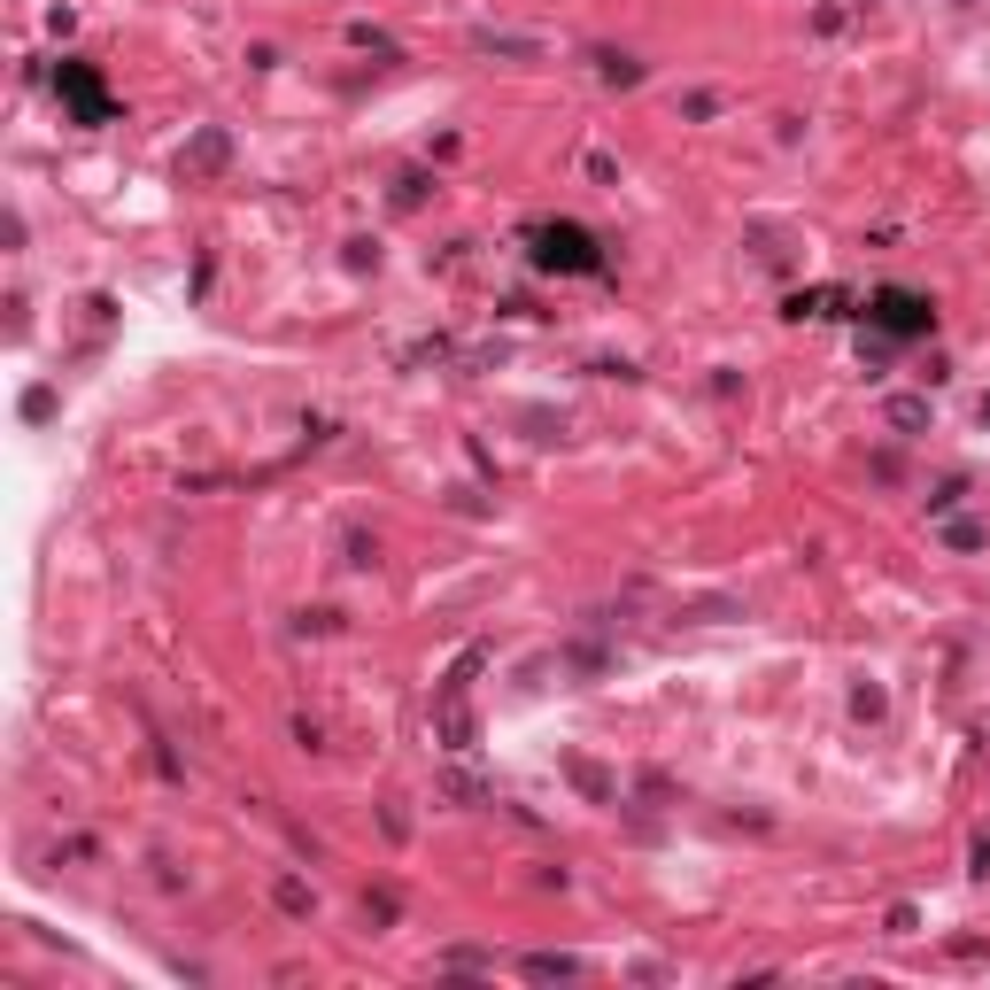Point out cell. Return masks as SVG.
<instances>
[{
    "label": "cell",
    "instance_id": "obj_3",
    "mask_svg": "<svg viewBox=\"0 0 990 990\" xmlns=\"http://www.w3.org/2000/svg\"><path fill=\"white\" fill-rule=\"evenodd\" d=\"M867 318L882 325V333H929V325H936V310L921 302V294H905V287H882Z\"/></svg>",
    "mask_w": 990,
    "mask_h": 990
},
{
    "label": "cell",
    "instance_id": "obj_5",
    "mask_svg": "<svg viewBox=\"0 0 990 990\" xmlns=\"http://www.w3.org/2000/svg\"><path fill=\"white\" fill-rule=\"evenodd\" d=\"M217 163H225V132H202L186 147V171H217Z\"/></svg>",
    "mask_w": 990,
    "mask_h": 990
},
{
    "label": "cell",
    "instance_id": "obj_6",
    "mask_svg": "<svg viewBox=\"0 0 990 990\" xmlns=\"http://www.w3.org/2000/svg\"><path fill=\"white\" fill-rule=\"evenodd\" d=\"M596 70H604V86H635V78H642V62L635 55H612V47L596 55Z\"/></svg>",
    "mask_w": 990,
    "mask_h": 990
},
{
    "label": "cell",
    "instance_id": "obj_4",
    "mask_svg": "<svg viewBox=\"0 0 990 990\" xmlns=\"http://www.w3.org/2000/svg\"><path fill=\"white\" fill-rule=\"evenodd\" d=\"M472 47L480 55H542V39H526V31H472Z\"/></svg>",
    "mask_w": 990,
    "mask_h": 990
},
{
    "label": "cell",
    "instance_id": "obj_1",
    "mask_svg": "<svg viewBox=\"0 0 990 990\" xmlns=\"http://www.w3.org/2000/svg\"><path fill=\"white\" fill-rule=\"evenodd\" d=\"M534 263L542 271H604V248L581 233V225H534Z\"/></svg>",
    "mask_w": 990,
    "mask_h": 990
},
{
    "label": "cell",
    "instance_id": "obj_8",
    "mask_svg": "<svg viewBox=\"0 0 990 990\" xmlns=\"http://www.w3.org/2000/svg\"><path fill=\"white\" fill-rule=\"evenodd\" d=\"M526 975H581V967H573V960H550V952H534V960H526Z\"/></svg>",
    "mask_w": 990,
    "mask_h": 990
},
{
    "label": "cell",
    "instance_id": "obj_7",
    "mask_svg": "<svg viewBox=\"0 0 990 990\" xmlns=\"http://www.w3.org/2000/svg\"><path fill=\"white\" fill-rule=\"evenodd\" d=\"M890 426H929V395H898V403H890Z\"/></svg>",
    "mask_w": 990,
    "mask_h": 990
},
{
    "label": "cell",
    "instance_id": "obj_2",
    "mask_svg": "<svg viewBox=\"0 0 990 990\" xmlns=\"http://www.w3.org/2000/svg\"><path fill=\"white\" fill-rule=\"evenodd\" d=\"M55 93L70 101V117H78V124H109V117H117V109H109V93H101V78H93L86 62H62V70H55Z\"/></svg>",
    "mask_w": 990,
    "mask_h": 990
}]
</instances>
